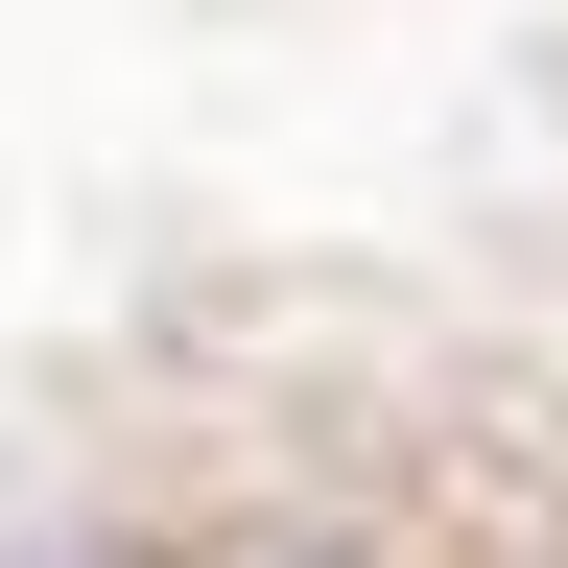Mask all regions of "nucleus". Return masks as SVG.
Instances as JSON below:
<instances>
[]
</instances>
